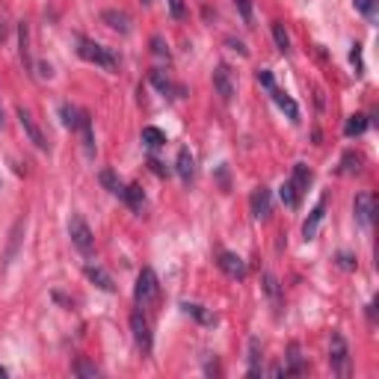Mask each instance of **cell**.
I'll use <instances>...</instances> for the list:
<instances>
[{
    "mask_svg": "<svg viewBox=\"0 0 379 379\" xmlns=\"http://www.w3.org/2000/svg\"><path fill=\"white\" fill-rule=\"evenodd\" d=\"M86 278H89V282H95V285L101 287V291H107V294H113V291H116L113 278H110V276L101 270V267H92V264H89V267H86Z\"/></svg>",
    "mask_w": 379,
    "mask_h": 379,
    "instance_id": "obj_15",
    "label": "cell"
},
{
    "mask_svg": "<svg viewBox=\"0 0 379 379\" xmlns=\"http://www.w3.org/2000/svg\"><path fill=\"white\" fill-rule=\"evenodd\" d=\"M3 36H6V30H3V27H0V42H3Z\"/></svg>",
    "mask_w": 379,
    "mask_h": 379,
    "instance_id": "obj_39",
    "label": "cell"
},
{
    "mask_svg": "<svg viewBox=\"0 0 379 379\" xmlns=\"http://www.w3.org/2000/svg\"><path fill=\"white\" fill-rule=\"evenodd\" d=\"M169 9H172L175 18H184V3H181V0H169Z\"/></svg>",
    "mask_w": 379,
    "mask_h": 379,
    "instance_id": "obj_37",
    "label": "cell"
},
{
    "mask_svg": "<svg viewBox=\"0 0 379 379\" xmlns=\"http://www.w3.org/2000/svg\"><path fill=\"white\" fill-rule=\"evenodd\" d=\"M149 166H151V169H154V172H158V175H166V169H163V166H160V163H158V160H151V163H149Z\"/></svg>",
    "mask_w": 379,
    "mask_h": 379,
    "instance_id": "obj_38",
    "label": "cell"
},
{
    "mask_svg": "<svg viewBox=\"0 0 379 379\" xmlns=\"http://www.w3.org/2000/svg\"><path fill=\"white\" fill-rule=\"evenodd\" d=\"M249 205H252V217H255V219H267V217H270V210H273V196H270V190H267V187H258V190L252 193Z\"/></svg>",
    "mask_w": 379,
    "mask_h": 379,
    "instance_id": "obj_9",
    "label": "cell"
},
{
    "mask_svg": "<svg viewBox=\"0 0 379 379\" xmlns=\"http://www.w3.org/2000/svg\"><path fill=\"white\" fill-rule=\"evenodd\" d=\"M160 296V282L158 276H154L151 267H146L140 276H137V287H133V303H137L140 311H151L154 303H158Z\"/></svg>",
    "mask_w": 379,
    "mask_h": 379,
    "instance_id": "obj_1",
    "label": "cell"
},
{
    "mask_svg": "<svg viewBox=\"0 0 379 379\" xmlns=\"http://www.w3.org/2000/svg\"><path fill=\"white\" fill-rule=\"evenodd\" d=\"M101 21H104L110 30L130 33V18H128V12H119V9H104V12H101Z\"/></svg>",
    "mask_w": 379,
    "mask_h": 379,
    "instance_id": "obj_13",
    "label": "cell"
},
{
    "mask_svg": "<svg viewBox=\"0 0 379 379\" xmlns=\"http://www.w3.org/2000/svg\"><path fill=\"white\" fill-rule=\"evenodd\" d=\"M258 83L264 86V89H273L276 83H273V74L270 71H258Z\"/></svg>",
    "mask_w": 379,
    "mask_h": 379,
    "instance_id": "obj_36",
    "label": "cell"
},
{
    "mask_svg": "<svg viewBox=\"0 0 379 379\" xmlns=\"http://www.w3.org/2000/svg\"><path fill=\"white\" fill-rule=\"evenodd\" d=\"M273 39H276V48L282 51V53L291 51V36H287V33H285V27H282V24H273Z\"/></svg>",
    "mask_w": 379,
    "mask_h": 379,
    "instance_id": "obj_29",
    "label": "cell"
},
{
    "mask_svg": "<svg viewBox=\"0 0 379 379\" xmlns=\"http://www.w3.org/2000/svg\"><path fill=\"white\" fill-rule=\"evenodd\" d=\"M264 291H267V296H270V303H273L276 314H278V311H282V285H278V278L273 273H264Z\"/></svg>",
    "mask_w": 379,
    "mask_h": 379,
    "instance_id": "obj_14",
    "label": "cell"
},
{
    "mask_svg": "<svg viewBox=\"0 0 379 379\" xmlns=\"http://www.w3.org/2000/svg\"><path fill=\"white\" fill-rule=\"evenodd\" d=\"M130 329H133V341L140 344V350L151 353V329H149V320H146V314H142L140 308L130 314Z\"/></svg>",
    "mask_w": 379,
    "mask_h": 379,
    "instance_id": "obj_6",
    "label": "cell"
},
{
    "mask_svg": "<svg viewBox=\"0 0 379 379\" xmlns=\"http://www.w3.org/2000/svg\"><path fill=\"white\" fill-rule=\"evenodd\" d=\"M101 184L110 190V193H113V196H119V199H125V184H121L119 181V178H116V172H110V169H104L101 172Z\"/></svg>",
    "mask_w": 379,
    "mask_h": 379,
    "instance_id": "obj_24",
    "label": "cell"
},
{
    "mask_svg": "<svg viewBox=\"0 0 379 379\" xmlns=\"http://www.w3.org/2000/svg\"><path fill=\"white\" fill-rule=\"evenodd\" d=\"M353 214H355V222L362 228H371L373 226V214H376V196L373 193H359L353 202Z\"/></svg>",
    "mask_w": 379,
    "mask_h": 379,
    "instance_id": "obj_5",
    "label": "cell"
},
{
    "mask_svg": "<svg viewBox=\"0 0 379 379\" xmlns=\"http://www.w3.org/2000/svg\"><path fill=\"white\" fill-rule=\"evenodd\" d=\"M125 202L137 210V214H142V208H146V196H142V190L137 184H130V187H125Z\"/></svg>",
    "mask_w": 379,
    "mask_h": 379,
    "instance_id": "obj_22",
    "label": "cell"
},
{
    "mask_svg": "<svg viewBox=\"0 0 379 379\" xmlns=\"http://www.w3.org/2000/svg\"><path fill=\"white\" fill-rule=\"evenodd\" d=\"M77 53L86 60V62H92V65H98V69H107V71H113L116 65H119V60H116V53L110 51V48H104V44H98V42H92V39H77Z\"/></svg>",
    "mask_w": 379,
    "mask_h": 379,
    "instance_id": "obj_2",
    "label": "cell"
},
{
    "mask_svg": "<svg viewBox=\"0 0 379 379\" xmlns=\"http://www.w3.org/2000/svg\"><path fill=\"white\" fill-rule=\"evenodd\" d=\"M278 199L285 202V208H299V193H296V187L291 181H285L282 187H278Z\"/></svg>",
    "mask_w": 379,
    "mask_h": 379,
    "instance_id": "obj_26",
    "label": "cell"
},
{
    "mask_svg": "<svg viewBox=\"0 0 379 379\" xmlns=\"http://www.w3.org/2000/svg\"><path fill=\"white\" fill-rule=\"evenodd\" d=\"M214 89H217V95H219L226 104L234 98V81H231L228 65H217V71H214Z\"/></svg>",
    "mask_w": 379,
    "mask_h": 379,
    "instance_id": "obj_10",
    "label": "cell"
},
{
    "mask_svg": "<svg viewBox=\"0 0 379 379\" xmlns=\"http://www.w3.org/2000/svg\"><path fill=\"white\" fill-rule=\"evenodd\" d=\"M60 113H62V121H65V128H77V121H81V110H74L71 104H62L60 107Z\"/></svg>",
    "mask_w": 379,
    "mask_h": 379,
    "instance_id": "obj_30",
    "label": "cell"
},
{
    "mask_svg": "<svg viewBox=\"0 0 379 379\" xmlns=\"http://www.w3.org/2000/svg\"><path fill=\"white\" fill-rule=\"evenodd\" d=\"M98 373H101V371H98L92 362H86V359H77V362H74V376H81V379H95Z\"/></svg>",
    "mask_w": 379,
    "mask_h": 379,
    "instance_id": "obj_28",
    "label": "cell"
},
{
    "mask_svg": "<svg viewBox=\"0 0 379 379\" xmlns=\"http://www.w3.org/2000/svg\"><path fill=\"white\" fill-rule=\"evenodd\" d=\"M234 3H237L243 21H246V24H252V0H234Z\"/></svg>",
    "mask_w": 379,
    "mask_h": 379,
    "instance_id": "obj_33",
    "label": "cell"
},
{
    "mask_svg": "<svg viewBox=\"0 0 379 379\" xmlns=\"http://www.w3.org/2000/svg\"><path fill=\"white\" fill-rule=\"evenodd\" d=\"M287 364L285 367V376L287 373H303L305 371V364H303V355H299V344H291V347H287Z\"/></svg>",
    "mask_w": 379,
    "mask_h": 379,
    "instance_id": "obj_21",
    "label": "cell"
},
{
    "mask_svg": "<svg viewBox=\"0 0 379 379\" xmlns=\"http://www.w3.org/2000/svg\"><path fill=\"white\" fill-rule=\"evenodd\" d=\"M329 364L332 371L338 376H347L350 373V350H347V341H344L341 332L332 335V344H329Z\"/></svg>",
    "mask_w": 379,
    "mask_h": 379,
    "instance_id": "obj_4",
    "label": "cell"
},
{
    "mask_svg": "<svg viewBox=\"0 0 379 379\" xmlns=\"http://www.w3.org/2000/svg\"><path fill=\"white\" fill-rule=\"evenodd\" d=\"M142 142H146L149 149H160V146H166V133L160 130V128H142Z\"/></svg>",
    "mask_w": 379,
    "mask_h": 379,
    "instance_id": "obj_23",
    "label": "cell"
},
{
    "mask_svg": "<svg viewBox=\"0 0 379 379\" xmlns=\"http://www.w3.org/2000/svg\"><path fill=\"white\" fill-rule=\"evenodd\" d=\"M151 48H154V53H158V57H169V51H166V44H163L160 36H154V39H151Z\"/></svg>",
    "mask_w": 379,
    "mask_h": 379,
    "instance_id": "obj_34",
    "label": "cell"
},
{
    "mask_svg": "<svg viewBox=\"0 0 379 379\" xmlns=\"http://www.w3.org/2000/svg\"><path fill=\"white\" fill-rule=\"evenodd\" d=\"M249 376H261V341L249 338Z\"/></svg>",
    "mask_w": 379,
    "mask_h": 379,
    "instance_id": "obj_20",
    "label": "cell"
},
{
    "mask_svg": "<svg viewBox=\"0 0 379 379\" xmlns=\"http://www.w3.org/2000/svg\"><path fill=\"white\" fill-rule=\"evenodd\" d=\"M18 119H21V128H24V133L30 137V142H33V146H36V149H42V151L48 149V140H44L42 128L36 125V119H33V113H30L27 107H18Z\"/></svg>",
    "mask_w": 379,
    "mask_h": 379,
    "instance_id": "obj_7",
    "label": "cell"
},
{
    "mask_svg": "<svg viewBox=\"0 0 379 379\" xmlns=\"http://www.w3.org/2000/svg\"><path fill=\"white\" fill-rule=\"evenodd\" d=\"M69 237H71V243H74L77 252L92 255V249H95V237H92V228L86 226L83 217H71V222H69Z\"/></svg>",
    "mask_w": 379,
    "mask_h": 379,
    "instance_id": "obj_3",
    "label": "cell"
},
{
    "mask_svg": "<svg viewBox=\"0 0 379 379\" xmlns=\"http://www.w3.org/2000/svg\"><path fill=\"white\" fill-rule=\"evenodd\" d=\"M219 270L226 273L228 278H246V264H243L240 255H234V252H219Z\"/></svg>",
    "mask_w": 379,
    "mask_h": 379,
    "instance_id": "obj_8",
    "label": "cell"
},
{
    "mask_svg": "<svg viewBox=\"0 0 379 379\" xmlns=\"http://www.w3.org/2000/svg\"><path fill=\"white\" fill-rule=\"evenodd\" d=\"M364 128H367V116L355 113V116H350V121H347V128H344V133H347V137H359V133H364Z\"/></svg>",
    "mask_w": 379,
    "mask_h": 379,
    "instance_id": "obj_27",
    "label": "cell"
},
{
    "mask_svg": "<svg viewBox=\"0 0 379 379\" xmlns=\"http://www.w3.org/2000/svg\"><path fill=\"white\" fill-rule=\"evenodd\" d=\"M362 154H355V151H347L344 154V160H341V172L344 175H355V172H362Z\"/></svg>",
    "mask_w": 379,
    "mask_h": 379,
    "instance_id": "obj_25",
    "label": "cell"
},
{
    "mask_svg": "<svg viewBox=\"0 0 379 379\" xmlns=\"http://www.w3.org/2000/svg\"><path fill=\"white\" fill-rule=\"evenodd\" d=\"M175 166H178V175H181L184 184H190V181L196 178V160H193V151H190V149H181V151H178Z\"/></svg>",
    "mask_w": 379,
    "mask_h": 379,
    "instance_id": "obj_12",
    "label": "cell"
},
{
    "mask_svg": "<svg viewBox=\"0 0 379 379\" xmlns=\"http://www.w3.org/2000/svg\"><path fill=\"white\" fill-rule=\"evenodd\" d=\"M151 83L158 86L163 95H169V92H172V83H169V77H163V71H158V69L151 71Z\"/></svg>",
    "mask_w": 379,
    "mask_h": 379,
    "instance_id": "obj_31",
    "label": "cell"
},
{
    "mask_svg": "<svg viewBox=\"0 0 379 379\" xmlns=\"http://www.w3.org/2000/svg\"><path fill=\"white\" fill-rule=\"evenodd\" d=\"M181 308H184V314H190V317H196L199 323H205V326H214V323H217V317H214V314H210V311H205L202 305H196V303H184Z\"/></svg>",
    "mask_w": 379,
    "mask_h": 379,
    "instance_id": "obj_19",
    "label": "cell"
},
{
    "mask_svg": "<svg viewBox=\"0 0 379 379\" xmlns=\"http://www.w3.org/2000/svg\"><path fill=\"white\" fill-rule=\"evenodd\" d=\"M323 217H326V199H320V202L314 205V210H311V217L305 219V226H303L305 240H314V237H317V228H320Z\"/></svg>",
    "mask_w": 379,
    "mask_h": 379,
    "instance_id": "obj_11",
    "label": "cell"
},
{
    "mask_svg": "<svg viewBox=\"0 0 379 379\" xmlns=\"http://www.w3.org/2000/svg\"><path fill=\"white\" fill-rule=\"evenodd\" d=\"M355 9H359L364 18L376 21V0H355Z\"/></svg>",
    "mask_w": 379,
    "mask_h": 379,
    "instance_id": "obj_32",
    "label": "cell"
},
{
    "mask_svg": "<svg viewBox=\"0 0 379 379\" xmlns=\"http://www.w3.org/2000/svg\"><path fill=\"white\" fill-rule=\"evenodd\" d=\"M311 178H314V175H311V169H308L305 163H296V166H294V178H291V184L296 187V193H299V196H303L305 190H308Z\"/></svg>",
    "mask_w": 379,
    "mask_h": 379,
    "instance_id": "obj_18",
    "label": "cell"
},
{
    "mask_svg": "<svg viewBox=\"0 0 379 379\" xmlns=\"http://www.w3.org/2000/svg\"><path fill=\"white\" fill-rule=\"evenodd\" d=\"M74 130H81L83 146H86V154L92 158V154H95V137H92V121H89L86 113H81V121H77V128H74Z\"/></svg>",
    "mask_w": 379,
    "mask_h": 379,
    "instance_id": "obj_17",
    "label": "cell"
},
{
    "mask_svg": "<svg viewBox=\"0 0 379 379\" xmlns=\"http://www.w3.org/2000/svg\"><path fill=\"white\" fill-rule=\"evenodd\" d=\"M338 264L344 267V270H353V267H355V258H353V255H347V252H341V255H338Z\"/></svg>",
    "mask_w": 379,
    "mask_h": 379,
    "instance_id": "obj_35",
    "label": "cell"
},
{
    "mask_svg": "<svg viewBox=\"0 0 379 379\" xmlns=\"http://www.w3.org/2000/svg\"><path fill=\"white\" fill-rule=\"evenodd\" d=\"M267 92H270V95H273V101H276L278 107H282V110H285V113H287V116H291L294 121L299 119V107L294 104V98H287V95L282 92V89H276V86H273V89H267Z\"/></svg>",
    "mask_w": 379,
    "mask_h": 379,
    "instance_id": "obj_16",
    "label": "cell"
}]
</instances>
